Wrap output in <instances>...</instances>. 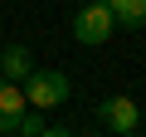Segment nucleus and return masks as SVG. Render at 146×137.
I'll return each mask as SVG.
<instances>
[{
  "label": "nucleus",
  "mask_w": 146,
  "mask_h": 137,
  "mask_svg": "<svg viewBox=\"0 0 146 137\" xmlns=\"http://www.w3.org/2000/svg\"><path fill=\"white\" fill-rule=\"evenodd\" d=\"M20 93H25V103L34 113H49V108L68 103V74H58V68H29Z\"/></svg>",
  "instance_id": "1"
},
{
  "label": "nucleus",
  "mask_w": 146,
  "mask_h": 137,
  "mask_svg": "<svg viewBox=\"0 0 146 137\" xmlns=\"http://www.w3.org/2000/svg\"><path fill=\"white\" fill-rule=\"evenodd\" d=\"M73 39H78V44H107L112 39V30H117V20H112V10L107 5H98V0H88V5L78 10V15H73Z\"/></svg>",
  "instance_id": "2"
},
{
  "label": "nucleus",
  "mask_w": 146,
  "mask_h": 137,
  "mask_svg": "<svg viewBox=\"0 0 146 137\" xmlns=\"http://www.w3.org/2000/svg\"><path fill=\"white\" fill-rule=\"evenodd\" d=\"M98 118H102V127H107L112 137H131L136 122H141V113H136V103H131L127 93H112L107 103H98Z\"/></svg>",
  "instance_id": "3"
},
{
  "label": "nucleus",
  "mask_w": 146,
  "mask_h": 137,
  "mask_svg": "<svg viewBox=\"0 0 146 137\" xmlns=\"http://www.w3.org/2000/svg\"><path fill=\"white\" fill-rule=\"evenodd\" d=\"M25 93H20V83H10V79H0V137L5 132H20V118H25Z\"/></svg>",
  "instance_id": "4"
},
{
  "label": "nucleus",
  "mask_w": 146,
  "mask_h": 137,
  "mask_svg": "<svg viewBox=\"0 0 146 137\" xmlns=\"http://www.w3.org/2000/svg\"><path fill=\"white\" fill-rule=\"evenodd\" d=\"M29 68H34V59H29V49H25V44H10V49H0V79H10V83H25V79H29Z\"/></svg>",
  "instance_id": "5"
},
{
  "label": "nucleus",
  "mask_w": 146,
  "mask_h": 137,
  "mask_svg": "<svg viewBox=\"0 0 146 137\" xmlns=\"http://www.w3.org/2000/svg\"><path fill=\"white\" fill-rule=\"evenodd\" d=\"M117 30H146V0H117V5H107Z\"/></svg>",
  "instance_id": "6"
},
{
  "label": "nucleus",
  "mask_w": 146,
  "mask_h": 137,
  "mask_svg": "<svg viewBox=\"0 0 146 137\" xmlns=\"http://www.w3.org/2000/svg\"><path fill=\"white\" fill-rule=\"evenodd\" d=\"M44 127H49V122H44V118H39L34 108H25V118H20V132H25V137H39Z\"/></svg>",
  "instance_id": "7"
},
{
  "label": "nucleus",
  "mask_w": 146,
  "mask_h": 137,
  "mask_svg": "<svg viewBox=\"0 0 146 137\" xmlns=\"http://www.w3.org/2000/svg\"><path fill=\"white\" fill-rule=\"evenodd\" d=\"M39 137H78V132H68V127H44Z\"/></svg>",
  "instance_id": "8"
},
{
  "label": "nucleus",
  "mask_w": 146,
  "mask_h": 137,
  "mask_svg": "<svg viewBox=\"0 0 146 137\" xmlns=\"http://www.w3.org/2000/svg\"><path fill=\"white\" fill-rule=\"evenodd\" d=\"M88 137H112V132H88Z\"/></svg>",
  "instance_id": "9"
},
{
  "label": "nucleus",
  "mask_w": 146,
  "mask_h": 137,
  "mask_svg": "<svg viewBox=\"0 0 146 137\" xmlns=\"http://www.w3.org/2000/svg\"><path fill=\"white\" fill-rule=\"evenodd\" d=\"M98 5H117V0H98Z\"/></svg>",
  "instance_id": "10"
},
{
  "label": "nucleus",
  "mask_w": 146,
  "mask_h": 137,
  "mask_svg": "<svg viewBox=\"0 0 146 137\" xmlns=\"http://www.w3.org/2000/svg\"><path fill=\"white\" fill-rule=\"evenodd\" d=\"M5 137H25V132H5Z\"/></svg>",
  "instance_id": "11"
}]
</instances>
